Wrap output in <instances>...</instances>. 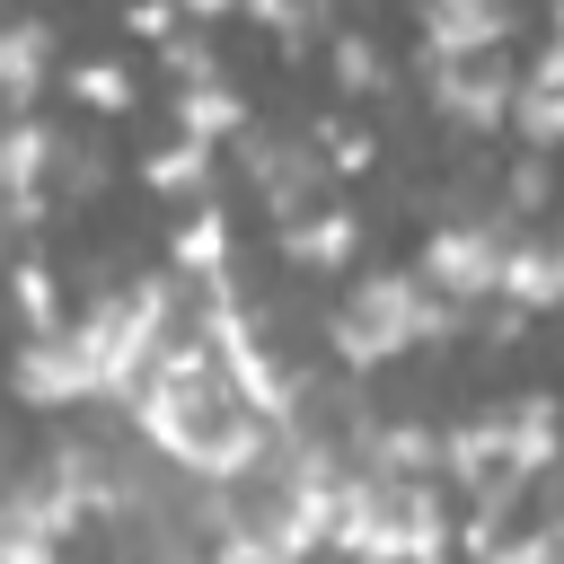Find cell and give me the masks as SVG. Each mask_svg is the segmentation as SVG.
Masks as SVG:
<instances>
[{
  "instance_id": "cell-3",
  "label": "cell",
  "mask_w": 564,
  "mask_h": 564,
  "mask_svg": "<svg viewBox=\"0 0 564 564\" xmlns=\"http://www.w3.org/2000/svg\"><path fill=\"white\" fill-rule=\"evenodd\" d=\"M176 326H185L176 317V273L167 282H106L70 317V335H79V352L97 370V397H115V405H132V388L150 379V361H159V344Z\"/></svg>"
},
{
  "instance_id": "cell-14",
  "label": "cell",
  "mask_w": 564,
  "mask_h": 564,
  "mask_svg": "<svg viewBox=\"0 0 564 564\" xmlns=\"http://www.w3.org/2000/svg\"><path fill=\"white\" fill-rule=\"evenodd\" d=\"M167 273L176 282H229L238 273V229H229V212L220 203H194L185 220H176V238H167Z\"/></svg>"
},
{
  "instance_id": "cell-6",
  "label": "cell",
  "mask_w": 564,
  "mask_h": 564,
  "mask_svg": "<svg viewBox=\"0 0 564 564\" xmlns=\"http://www.w3.org/2000/svg\"><path fill=\"white\" fill-rule=\"evenodd\" d=\"M238 167H247L256 203L273 212V229H291V220H308L317 203H335V194H326V185H335V176H326V159H317L308 141H282V132H264V123L238 141Z\"/></svg>"
},
{
  "instance_id": "cell-11",
  "label": "cell",
  "mask_w": 564,
  "mask_h": 564,
  "mask_svg": "<svg viewBox=\"0 0 564 564\" xmlns=\"http://www.w3.org/2000/svg\"><path fill=\"white\" fill-rule=\"evenodd\" d=\"M397 555L405 564H458V502L441 476L397 485Z\"/></svg>"
},
{
  "instance_id": "cell-36",
  "label": "cell",
  "mask_w": 564,
  "mask_h": 564,
  "mask_svg": "<svg viewBox=\"0 0 564 564\" xmlns=\"http://www.w3.org/2000/svg\"><path fill=\"white\" fill-rule=\"evenodd\" d=\"M0 485H9V476H0Z\"/></svg>"
},
{
  "instance_id": "cell-7",
  "label": "cell",
  "mask_w": 564,
  "mask_h": 564,
  "mask_svg": "<svg viewBox=\"0 0 564 564\" xmlns=\"http://www.w3.org/2000/svg\"><path fill=\"white\" fill-rule=\"evenodd\" d=\"M326 555H344V564H405V555H397V476H379V467H344Z\"/></svg>"
},
{
  "instance_id": "cell-12",
  "label": "cell",
  "mask_w": 564,
  "mask_h": 564,
  "mask_svg": "<svg viewBox=\"0 0 564 564\" xmlns=\"http://www.w3.org/2000/svg\"><path fill=\"white\" fill-rule=\"evenodd\" d=\"M273 247H282V264H300V273H352V256H361V212H352V203H317L308 220L273 229Z\"/></svg>"
},
{
  "instance_id": "cell-30",
  "label": "cell",
  "mask_w": 564,
  "mask_h": 564,
  "mask_svg": "<svg viewBox=\"0 0 564 564\" xmlns=\"http://www.w3.org/2000/svg\"><path fill=\"white\" fill-rule=\"evenodd\" d=\"M53 185H62L70 203H88V194L106 185V159H97V150H62V159H53Z\"/></svg>"
},
{
  "instance_id": "cell-4",
  "label": "cell",
  "mask_w": 564,
  "mask_h": 564,
  "mask_svg": "<svg viewBox=\"0 0 564 564\" xmlns=\"http://www.w3.org/2000/svg\"><path fill=\"white\" fill-rule=\"evenodd\" d=\"M511 238H520V220H511V212H502V194H494V212H458V220L423 229L414 282H423L432 300H449V308H494Z\"/></svg>"
},
{
  "instance_id": "cell-5",
  "label": "cell",
  "mask_w": 564,
  "mask_h": 564,
  "mask_svg": "<svg viewBox=\"0 0 564 564\" xmlns=\"http://www.w3.org/2000/svg\"><path fill=\"white\" fill-rule=\"evenodd\" d=\"M423 97H432V115H441V123H458V132L494 141V132H511L520 62H511V53H494V62H423Z\"/></svg>"
},
{
  "instance_id": "cell-22",
  "label": "cell",
  "mask_w": 564,
  "mask_h": 564,
  "mask_svg": "<svg viewBox=\"0 0 564 564\" xmlns=\"http://www.w3.org/2000/svg\"><path fill=\"white\" fill-rule=\"evenodd\" d=\"M141 185H150V194H176V203L194 212V203H212V150L167 141V150H150V159H141Z\"/></svg>"
},
{
  "instance_id": "cell-19",
  "label": "cell",
  "mask_w": 564,
  "mask_h": 564,
  "mask_svg": "<svg viewBox=\"0 0 564 564\" xmlns=\"http://www.w3.org/2000/svg\"><path fill=\"white\" fill-rule=\"evenodd\" d=\"M502 308H520V317H546V308H564V282H555V256H546V238H511V256H502V291H494Z\"/></svg>"
},
{
  "instance_id": "cell-34",
  "label": "cell",
  "mask_w": 564,
  "mask_h": 564,
  "mask_svg": "<svg viewBox=\"0 0 564 564\" xmlns=\"http://www.w3.org/2000/svg\"><path fill=\"white\" fill-rule=\"evenodd\" d=\"M546 44H555V53H564V0H555V9H546Z\"/></svg>"
},
{
  "instance_id": "cell-16",
  "label": "cell",
  "mask_w": 564,
  "mask_h": 564,
  "mask_svg": "<svg viewBox=\"0 0 564 564\" xmlns=\"http://www.w3.org/2000/svg\"><path fill=\"white\" fill-rule=\"evenodd\" d=\"M53 159H62V132L44 115H9L0 123V203L53 194Z\"/></svg>"
},
{
  "instance_id": "cell-13",
  "label": "cell",
  "mask_w": 564,
  "mask_h": 564,
  "mask_svg": "<svg viewBox=\"0 0 564 564\" xmlns=\"http://www.w3.org/2000/svg\"><path fill=\"white\" fill-rule=\"evenodd\" d=\"M352 467H379V476H397V485L441 476V432H432V423H405V414H370V423L352 432Z\"/></svg>"
},
{
  "instance_id": "cell-20",
  "label": "cell",
  "mask_w": 564,
  "mask_h": 564,
  "mask_svg": "<svg viewBox=\"0 0 564 564\" xmlns=\"http://www.w3.org/2000/svg\"><path fill=\"white\" fill-rule=\"evenodd\" d=\"M62 88H70V106H88V115H132V106H141V79H132L115 53H79V62L62 70Z\"/></svg>"
},
{
  "instance_id": "cell-35",
  "label": "cell",
  "mask_w": 564,
  "mask_h": 564,
  "mask_svg": "<svg viewBox=\"0 0 564 564\" xmlns=\"http://www.w3.org/2000/svg\"><path fill=\"white\" fill-rule=\"evenodd\" d=\"M546 256H555V282H564V229H555V238H546Z\"/></svg>"
},
{
  "instance_id": "cell-25",
  "label": "cell",
  "mask_w": 564,
  "mask_h": 564,
  "mask_svg": "<svg viewBox=\"0 0 564 564\" xmlns=\"http://www.w3.org/2000/svg\"><path fill=\"white\" fill-rule=\"evenodd\" d=\"M308 150L326 159V176H361V167L379 159V132L352 123V115H317V123H308Z\"/></svg>"
},
{
  "instance_id": "cell-32",
  "label": "cell",
  "mask_w": 564,
  "mask_h": 564,
  "mask_svg": "<svg viewBox=\"0 0 564 564\" xmlns=\"http://www.w3.org/2000/svg\"><path fill=\"white\" fill-rule=\"evenodd\" d=\"M123 26H132L141 44H167V35L185 26V9H123Z\"/></svg>"
},
{
  "instance_id": "cell-10",
  "label": "cell",
  "mask_w": 564,
  "mask_h": 564,
  "mask_svg": "<svg viewBox=\"0 0 564 564\" xmlns=\"http://www.w3.org/2000/svg\"><path fill=\"white\" fill-rule=\"evenodd\" d=\"M502 458H511V476H520V485H538V476H555V467H564V405H555L546 388L502 397Z\"/></svg>"
},
{
  "instance_id": "cell-17",
  "label": "cell",
  "mask_w": 564,
  "mask_h": 564,
  "mask_svg": "<svg viewBox=\"0 0 564 564\" xmlns=\"http://www.w3.org/2000/svg\"><path fill=\"white\" fill-rule=\"evenodd\" d=\"M79 520H88V511H79V502H70V494H62V485H53L44 467H35V476H9V485H0V529H18V538H44V546H62V538H70Z\"/></svg>"
},
{
  "instance_id": "cell-23",
  "label": "cell",
  "mask_w": 564,
  "mask_h": 564,
  "mask_svg": "<svg viewBox=\"0 0 564 564\" xmlns=\"http://www.w3.org/2000/svg\"><path fill=\"white\" fill-rule=\"evenodd\" d=\"M511 141H520L529 159H564V88L520 79V97H511Z\"/></svg>"
},
{
  "instance_id": "cell-9",
  "label": "cell",
  "mask_w": 564,
  "mask_h": 564,
  "mask_svg": "<svg viewBox=\"0 0 564 564\" xmlns=\"http://www.w3.org/2000/svg\"><path fill=\"white\" fill-rule=\"evenodd\" d=\"M414 35H423V62H494L520 35V18L494 9V0H432L414 18Z\"/></svg>"
},
{
  "instance_id": "cell-18",
  "label": "cell",
  "mask_w": 564,
  "mask_h": 564,
  "mask_svg": "<svg viewBox=\"0 0 564 564\" xmlns=\"http://www.w3.org/2000/svg\"><path fill=\"white\" fill-rule=\"evenodd\" d=\"M53 79V26L9 18L0 26V115H35V88Z\"/></svg>"
},
{
  "instance_id": "cell-27",
  "label": "cell",
  "mask_w": 564,
  "mask_h": 564,
  "mask_svg": "<svg viewBox=\"0 0 564 564\" xmlns=\"http://www.w3.org/2000/svg\"><path fill=\"white\" fill-rule=\"evenodd\" d=\"M159 70H167V88H194V79H229L220 70V53H212V35L203 26H176L167 44H159Z\"/></svg>"
},
{
  "instance_id": "cell-21",
  "label": "cell",
  "mask_w": 564,
  "mask_h": 564,
  "mask_svg": "<svg viewBox=\"0 0 564 564\" xmlns=\"http://www.w3.org/2000/svg\"><path fill=\"white\" fill-rule=\"evenodd\" d=\"M9 300H18V326H26V335H62V326H70L62 282H53L44 256H9Z\"/></svg>"
},
{
  "instance_id": "cell-33",
  "label": "cell",
  "mask_w": 564,
  "mask_h": 564,
  "mask_svg": "<svg viewBox=\"0 0 564 564\" xmlns=\"http://www.w3.org/2000/svg\"><path fill=\"white\" fill-rule=\"evenodd\" d=\"M62 546H44V538H18V529H0V564H53Z\"/></svg>"
},
{
  "instance_id": "cell-26",
  "label": "cell",
  "mask_w": 564,
  "mask_h": 564,
  "mask_svg": "<svg viewBox=\"0 0 564 564\" xmlns=\"http://www.w3.org/2000/svg\"><path fill=\"white\" fill-rule=\"evenodd\" d=\"M247 26H256V35H273V44H291V53L335 35V18H326V9H308V0H256V9H247Z\"/></svg>"
},
{
  "instance_id": "cell-29",
  "label": "cell",
  "mask_w": 564,
  "mask_h": 564,
  "mask_svg": "<svg viewBox=\"0 0 564 564\" xmlns=\"http://www.w3.org/2000/svg\"><path fill=\"white\" fill-rule=\"evenodd\" d=\"M212 564H291V555H273V546H264V538L247 529V511H238V520H229V529L212 538Z\"/></svg>"
},
{
  "instance_id": "cell-8",
  "label": "cell",
  "mask_w": 564,
  "mask_h": 564,
  "mask_svg": "<svg viewBox=\"0 0 564 564\" xmlns=\"http://www.w3.org/2000/svg\"><path fill=\"white\" fill-rule=\"evenodd\" d=\"M9 397H18V405H35V414L97 405V370H88L79 335H70V326H62V335H26V344L9 352Z\"/></svg>"
},
{
  "instance_id": "cell-24",
  "label": "cell",
  "mask_w": 564,
  "mask_h": 564,
  "mask_svg": "<svg viewBox=\"0 0 564 564\" xmlns=\"http://www.w3.org/2000/svg\"><path fill=\"white\" fill-rule=\"evenodd\" d=\"M326 70H335L344 97H379V88H388V53H379L361 26H335V35H326Z\"/></svg>"
},
{
  "instance_id": "cell-2",
  "label": "cell",
  "mask_w": 564,
  "mask_h": 564,
  "mask_svg": "<svg viewBox=\"0 0 564 564\" xmlns=\"http://www.w3.org/2000/svg\"><path fill=\"white\" fill-rule=\"evenodd\" d=\"M335 485H344L335 441H317L308 423H291V432L273 441V458H264L256 494H247V529H256L273 555L308 564V555H326V529H335Z\"/></svg>"
},
{
  "instance_id": "cell-1",
  "label": "cell",
  "mask_w": 564,
  "mask_h": 564,
  "mask_svg": "<svg viewBox=\"0 0 564 564\" xmlns=\"http://www.w3.org/2000/svg\"><path fill=\"white\" fill-rule=\"evenodd\" d=\"M458 335H467V308L432 300V291L414 282V264L361 273V282L344 291V308L326 317V352H335L344 370H388L397 352H414V344H458Z\"/></svg>"
},
{
  "instance_id": "cell-15",
  "label": "cell",
  "mask_w": 564,
  "mask_h": 564,
  "mask_svg": "<svg viewBox=\"0 0 564 564\" xmlns=\"http://www.w3.org/2000/svg\"><path fill=\"white\" fill-rule=\"evenodd\" d=\"M167 115H176V141H194V150H238L247 132H256V115H247V97L229 88V79H194V88H176L167 97Z\"/></svg>"
},
{
  "instance_id": "cell-28",
  "label": "cell",
  "mask_w": 564,
  "mask_h": 564,
  "mask_svg": "<svg viewBox=\"0 0 564 564\" xmlns=\"http://www.w3.org/2000/svg\"><path fill=\"white\" fill-rule=\"evenodd\" d=\"M555 203V176H546V159H520L511 176H502V212L520 220V212H546Z\"/></svg>"
},
{
  "instance_id": "cell-31",
  "label": "cell",
  "mask_w": 564,
  "mask_h": 564,
  "mask_svg": "<svg viewBox=\"0 0 564 564\" xmlns=\"http://www.w3.org/2000/svg\"><path fill=\"white\" fill-rule=\"evenodd\" d=\"M538 485H546V511H538V538H546V555L564 564V467H555V476H538Z\"/></svg>"
}]
</instances>
